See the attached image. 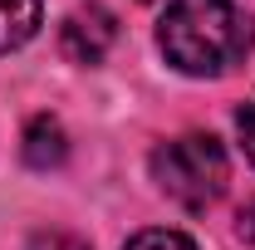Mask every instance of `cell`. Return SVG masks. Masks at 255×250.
Here are the masks:
<instances>
[{"instance_id": "1", "label": "cell", "mask_w": 255, "mask_h": 250, "mask_svg": "<svg viewBox=\"0 0 255 250\" xmlns=\"http://www.w3.org/2000/svg\"><path fill=\"white\" fill-rule=\"evenodd\" d=\"M157 44L182 74L211 79L251 49V20L236 0H172L157 25Z\"/></svg>"}, {"instance_id": "2", "label": "cell", "mask_w": 255, "mask_h": 250, "mask_svg": "<svg viewBox=\"0 0 255 250\" xmlns=\"http://www.w3.org/2000/svg\"><path fill=\"white\" fill-rule=\"evenodd\" d=\"M152 177L177 206L206 211L226 191L231 162H226V147L211 132H187V137H172L152 152Z\"/></svg>"}, {"instance_id": "3", "label": "cell", "mask_w": 255, "mask_h": 250, "mask_svg": "<svg viewBox=\"0 0 255 250\" xmlns=\"http://www.w3.org/2000/svg\"><path fill=\"white\" fill-rule=\"evenodd\" d=\"M118 39V20L103 10V5H79L59 30V44L74 64H98Z\"/></svg>"}, {"instance_id": "4", "label": "cell", "mask_w": 255, "mask_h": 250, "mask_svg": "<svg viewBox=\"0 0 255 250\" xmlns=\"http://www.w3.org/2000/svg\"><path fill=\"white\" fill-rule=\"evenodd\" d=\"M64 127L49 118V113H39L30 127H25V162L39 167V172H49V167H59L64 162Z\"/></svg>"}, {"instance_id": "5", "label": "cell", "mask_w": 255, "mask_h": 250, "mask_svg": "<svg viewBox=\"0 0 255 250\" xmlns=\"http://www.w3.org/2000/svg\"><path fill=\"white\" fill-rule=\"evenodd\" d=\"M39 30V0H0V54L20 49Z\"/></svg>"}, {"instance_id": "6", "label": "cell", "mask_w": 255, "mask_h": 250, "mask_svg": "<svg viewBox=\"0 0 255 250\" xmlns=\"http://www.w3.org/2000/svg\"><path fill=\"white\" fill-rule=\"evenodd\" d=\"M123 250H196L182 236V231H142V236H132Z\"/></svg>"}, {"instance_id": "7", "label": "cell", "mask_w": 255, "mask_h": 250, "mask_svg": "<svg viewBox=\"0 0 255 250\" xmlns=\"http://www.w3.org/2000/svg\"><path fill=\"white\" fill-rule=\"evenodd\" d=\"M241 142H246V157L255 162V98L241 108Z\"/></svg>"}, {"instance_id": "8", "label": "cell", "mask_w": 255, "mask_h": 250, "mask_svg": "<svg viewBox=\"0 0 255 250\" xmlns=\"http://www.w3.org/2000/svg\"><path fill=\"white\" fill-rule=\"evenodd\" d=\"M30 250H89L84 241H74V236H39Z\"/></svg>"}]
</instances>
